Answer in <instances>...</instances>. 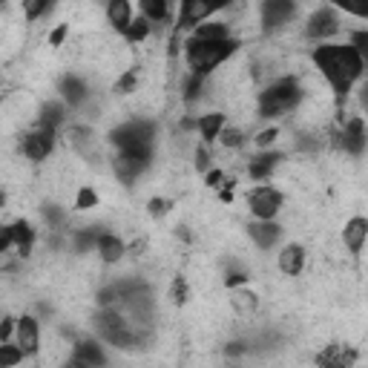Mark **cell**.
Returning a JSON list of instances; mask_svg holds the SVG:
<instances>
[{
  "label": "cell",
  "instance_id": "ab89813d",
  "mask_svg": "<svg viewBox=\"0 0 368 368\" xmlns=\"http://www.w3.org/2000/svg\"><path fill=\"white\" fill-rule=\"evenodd\" d=\"M167 210H170V201H167V199H153V201H150V216L159 219V216H164Z\"/></svg>",
  "mask_w": 368,
  "mask_h": 368
},
{
  "label": "cell",
  "instance_id": "9c48e42d",
  "mask_svg": "<svg viewBox=\"0 0 368 368\" xmlns=\"http://www.w3.org/2000/svg\"><path fill=\"white\" fill-rule=\"evenodd\" d=\"M52 144H55V132H49V130L29 132L23 138V156L32 159V162H43L52 153Z\"/></svg>",
  "mask_w": 368,
  "mask_h": 368
},
{
  "label": "cell",
  "instance_id": "ba28073f",
  "mask_svg": "<svg viewBox=\"0 0 368 368\" xmlns=\"http://www.w3.org/2000/svg\"><path fill=\"white\" fill-rule=\"evenodd\" d=\"M293 12H297V6H293L290 0H265L262 4V23L270 32V29L288 23L293 18Z\"/></svg>",
  "mask_w": 368,
  "mask_h": 368
},
{
  "label": "cell",
  "instance_id": "60d3db41",
  "mask_svg": "<svg viewBox=\"0 0 368 368\" xmlns=\"http://www.w3.org/2000/svg\"><path fill=\"white\" fill-rule=\"evenodd\" d=\"M248 282V273L245 270H231L228 276H225V285L228 288H236V285H245Z\"/></svg>",
  "mask_w": 368,
  "mask_h": 368
},
{
  "label": "cell",
  "instance_id": "8fae6325",
  "mask_svg": "<svg viewBox=\"0 0 368 368\" xmlns=\"http://www.w3.org/2000/svg\"><path fill=\"white\" fill-rule=\"evenodd\" d=\"M340 138H342L340 144L351 156H362V150H365V124H362V118H351Z\"/></svg>",
  "mask_w": 368,
  "mask_h": 368
},
{
  "label": "cell",
  "instance_id": "4dcf8cb0",
  "mask_svg": "<svg viewBox=\"0 0 368 368\" xmlns=\"http://www.w3.org/2000/svg\"><path fill=\"white\" fill-rule=\"evenodd\" d=\"M135 84H138V69H130V72H124V75L118 78L115 90L127 95V93H132V90H135Z\"/></svg>",
  "mask_w": 368,
  "mask_h": 368
},
{
  "label": "cell",
  "instance_id": "52a82bcc",
  "mask_svg": "<svg viewBox=\"0 0 368 368\" xmlns=\"http://www.w3.org/2000/svg\"><path fill=\"white\" fill-rule=\"evenodd\" d=\"M337 29H340V18H337V12H334L331 6L317 9V12L311 15V21H308V38H314V41H325V38H331Z\"/></svg>",
  "mask_w": 368,
  "mask_h": 368
},
{
  "label": "cell",
  "instance_id": "3957f363",
  "mask_svg": "<svg viewBox=\"0 0 368 368\" xmlns=\"http://www.w3.org/2000/svg\"><path fill=\"white\" fill-rule=\"evenodd\" d=\"M112 144L118 147L121 156L150 162V156H153V124L150 121H130V124H124L112 132Z\"/></svg>",
  "mask_w": 368,
  "mask_h": 368
},
{
  "label": "cell",
  "instance_id": "c3c4849f",
  "mask_svg": "<svg viewBox=\"0 0 368 368\" xmlns=\"http://www.w3.org/2000/svg\"><path fill=\"white\" fill-rule=\"evenodd\" d=\"M4 201H6V196H4V190H0V207H4Z\"/></svg>",
  "mask_w": 368,
  "mask_h": 368
},
{
  "label": "cell",
  "instance_id": "6da1fadb",
  "mask_svg": "<svg viewBox=\"0 0 368 368\" xmlns=\"http://www.w3.org/2000/svg\"><path fill=\"white\" fill-rule=\"evenodd\" d=\"M314 63L322 75L328 78L331 90L337 93V101H345L351 87L362 78L365 61L359 52H354L348 43H322L314 49Z\"/></svg>",
  "mask_w": 368,
  "mask_h": 368
},
{
  "label": "cell",
  "instance_id": "bcb514c9",
  "mask_svg": "<svg viewBox=\"0 0 368 368\" xmlns=\"http://www.w3.org/2000/svg\"><path fill=\"white\" fill-rule=\"evenodd\" d=\"M219 182H222V173L210 170V173H207V187H219Z\"/></svg>",
  "mask_w": 368,
  "mask_h": 368
},
{
  "label": "cell",
  "instance_id": "4316f807",
  "mask_svg": "<svg viewBox=\"0 0 368 368\" xmlns=\"http://www.w3.org/2000/svg\"><path fill=\"white\" fill-rule=\"evenodd\" d=\"M63 121V107L61 104H46L43 107V115H41V130H49L55 132V127Z\"/></svg>",
  "mask_w": 368,
  "mask_h": 368
},
{
  "label": "cell",
  "instance_id": "e0dca14e",
  "mask_svg": "<svg viewBox=\"0 0 368 368\" xmlns=\"http://www.w3.org/2000/svg\"><path fill=\"white\" fill-rule=\"evenodd\" d=\"M279 236H282V231H279V225H273V222H256V225H251V239H253L262 251L273 248Z\"/></svg>",
  "mask_w": 368,
  "mask_h": 368
},
{
  "label": "cell",
  "instance_id": "d4e9b609",
  "mask_svg": "<svg viewBox=\"0 0 368 368\" xmlns=\"http://www.w3.org/2000/svg\"><path fill=\"white\" fill-rule=\"evenodd\" d=\"M141 12H144V21H164L170 6L164 0H141Z\"/></svg>",
  "mask_w": 368,
  "mask_h": 368
},
{
  "label": "cell",
  "instance_id": "ffe728a7",
  "mask_svg": "<svg viewBox=\"0 0 368 368\" xmlns=\"http://www.w3.org/2000/svg\"><path fill=\"white\" fill-rule=\"evenodd\" d=\"M98 253H101V259L104 262H118L124 253H127V248H124V242L118 239V236H112V233H101V239H98Z\"/></svg>",
  "mask_w": 368,
  "mask_h": 368
},
{
  "label": "cell",
  "instance_id": "74e56055",
  "mask_svg": "<svg viewBox=\"0 0 368 368\" xmlns=\"http://www.w3.org/2000/svg\"><path fill=\"white\" fill-rule=\"evenodd\" d=\"M276 138H279V130L270 127V130H262V132L256 135V144H259V147H268V144H273Z\"/></svg>",
  "mask_w": 368,
  "mask_h": 368
},
{
  "label": "cell",
  "instance_id": "f6af8a7d",
  "mask_svg": "<svg viewBox=\"0 0 368 368\" xmlns=\"http://www.w3.org/2000/svg\"><path fill=\"white\" fill-rule=\"evenodd\" d=\"M225 354H228V357H236V354H245V345H242V342H231V345L225 348Z\"/></svg>",
  "mask_w": 368,
  "mask_h": 368
},
{
  "label": "cell",
  "instance_id": "8d00e7d4",
  "mask_svg": "<svg viewBox=\"0 0 368 368\" xmlns=\"http://www.w3.org/2000/svg\"><path fill=\"white\" fill-rule=\"evenodd\" d=\"M207 167H210V150H207V144H201L196 150V170L207 173Z\"/></svg>",
  "mask_w": 368,
  "mask_h": 368
},
{
  "label": "cell",
  "instance_id": "2e32d148",
  "mask_svg": "<svg viewBox=\"0 0 368 368\" xmlns=\"http://www.w3.org/2000/svg\"><path fill=\"white\" fill-rule=\"evenodd\" d=\"M147 164L150 162H144V159H130V156H118L115 159V176L124 182V184H130V182H135L144 170H147Z\"/></svg>",
  "mask_w": 368,
  "mask_h": 368
},
{
  "label": "cell",
  "instance_id": "9a60e30c",
  "mask_svg": "<svg viewBox=\"0 0 368 368\" xmlns=\"http://www.w3.org/2000/svg\"><path fill=\"white\" fill-rule=\"evenodd\" d=\"M345 245H348V251L351 253H359L362 251V245H365V236H368V222L365 219H351V222L345 225Z\"/></svg>",
  "mask_w": 368,
  "mask_h": 368
},
{
  "label": "cell",
  "instance_id": "d590c367",
  "mask_svg": "<svg viewBox=\"0 0 368 368\" xmlns=\"http://www.w3.org/2000/svg\"><path fill=\"white\" fill-rule=\"evenodd\" d=\"M354 52H359V55H365L368 52V32H354V38H351V43H348Z\"/></svg>",
  "mask_w": 368,
  "mask_h": 368
},
{
  "label": "cell",
  "instance_id": "7bdbcfd3",
  "mask_svg": "<svg viewBox=\"0 0 368 368\" xmlns=\"http://www.w3.org/2000/svg\"><path fill=\"white\" fill-rule=\"evenodd\" d=\"M12 248V231L9 228H0V253H6Z\"/></svg>",
  "mask_w": 368,
  "mask_h": 368
},
{
  "label": "cell",
  "instance_id": "f35d334b",
  "mask_svg": "<svg viewBox=\"0 0 368 368\" xmlns=\"http://www.w3.org/2000/svg\"><path fill=\"white\" fill-rule=\"evenodd\" d=\"M236 308H245V311H253L256 308V297H251V293H239V297L233 300Z\"/></svg>",
  "mask_w": 368,
  "mask_h": 368
},
{
  "label": "cell",
  "instance_id": "5bb4252c",
  "mask_svg": "<svg viewBox=\"0 0 368 368\" xmlns=\"http://www.w3.org/2000/svg\"><path fill=\"white\" fill-rule=\"evenodd\" d=\"M75 359L84 362V365H90V368H104L107 365V357H104L101 345L93 342V340H81L75 345Z\"/></svg>",
  "mask_w": 368,
  "mask_h": 368
},
{
  "label": "cell",
  "instance_id": "83f0119b",
  "mask_svg": "<svg viewBox=\"0 0 368 368\" xmlns=\"http://www.w3.org/2000/svg\"><path fill=\"white\" fill-rule=\"evenodd\" d=\"M23 359V351L18 345H0V368H15Z\"/></svg>",
  "mask_w": 368,
  "mask_h": 368
},
{
  "label": "cell",
  "instance_id": "7c38bea8",
  "mask_svg": "<svg viewBox=\"0 0 368 368\" xmlns=\"http://www.w3.org/2000/svg\"><path fill=\"white\" fill-rule=\"evenodd\" d=\"M354 359H357V351H354V348L328 345V348L317 357V365H320V368H351Z\"/></svg>",
  "mask_w": 368,
  "mask_h": 368
},
{
  "label": "cell",
  "instance_id": "e575fe53",
  "mask_svg": "<svg viewBox=\"0 0 368 368\" xmlns=\"http://www.w3.org/2000/svg\"><path fill=\"white\" fill-rule=\"evenodd\" d=\"M49 9H52V4H46V0H38V4H26V6H23V12H26V18H29V21H35V18L46 15Z\"/></svg>",
  "mask_w": 368,
  "mask_h": 368
},
{
  "label": "cell",
  "instance_id": "603a6c76",
  "mask_svg": "<svg viewBox=\"0 0 368 368\" xmlns=\"http://www.w3.org/2000/svg\"><path fill=\"white\" fill-rule=\"evenodd\" d=\"M193 38L196 41H228L231 29H228V23H199Z\"/></svg>",
  "mask_w": 368,
  "mask_h": 368
},
{
  "label": "cell",
  "instance_id": "7402d4cb",
  "mask_svg": "<svg viewBox=\"0 0 368 368\" xmlns=\"http://www.w3.org/2000/svg\"><path fill=\"white\" fill-rule=\"evenodd\" d=\"M279 162H282V156H279V153H265V156H256V159L251 162L248 173H251V179L262 182V179H268V176L276 170V164H279Z\"/></svg>",
  "mask_w": 368,
  "mask_h": 368
},
{
  "label": "cell",
  "instance_id": "277c9868",
  "mask_svg": "<svg viewBox=\"0 0 368 368\" xmlns=\"http://www.w3.org/2000/svg\"><path fill=\"white\" fill-rule=\"evenodd\" d=\"M303 98V90L293 78H285V81H276L270 84L262 95H259V118H276L279 112L297 107Z\"/></svg>",
  "mask_w": 368,
  "mask_h": 368
},
{
  "label": "cell",
  "instance_id": "ac0fdd59",
  "mask_svg": "<svg viewBox=\"0 0 368 368\" xmlns=\"http://www.w3.org/2000/svg\"><path fill=\"white\" fill-rule=\"evenodd\" d=\"M107 18L115 26V32H124L132 23V6L127 4V0H112V4L107 6Z\"/></svg>",
  "mask_w": 368,
  "mask_h": 368
},
{
  "label": "cell",
  "instance_id": "30bf717a",
  "mask_svg": "<svg viewBox=\"0 0 368 368\" xmlns=\"http://www.w3.org/2000/svg\"><path fill=\"white\" fill-rule=\"evenodd\" d=\"M15 328H18V348L23 351V357L38 354V345H41V328H38V320H35V317H21Z\"/></svg>",
  "mask_w": 368,
  "mask_h": 368
},
{
  "label": "cell",
  "instance_id": "ee69618b",
  "mask_svg": "<svg viewBox=\"0 0 368 368\" xmlns=\"http://www.w3.org/2000/svg\"><path fill=\"white\" fill-rule=\"evenodd\" d=\"M66 32H69V26H66V23H63V26H58V29L49 35V43H52V46H61V43H63V38H66Z\"/></svg>",
  "mask_w": 368,
  "mask_h": 368
},
{
  "label": "cell",
  "instance_id": "7a4b0ae2",
  "mask_svg": "<svg viewBox=\"0 0 368 368\" xmlns=\"http://www.w3.org/2000/svg\"><path fill=\"white\" fill-rule=\"evenodd\" d=\"M236 49H239V43L233 38H228V41H196V38H190L187 41V63L193 69V75L204 78L207 72H213L222 61H228Z\"/></svg>",
  "mask_w": 368,
  "mask_h": 368
},
{
  "label": "cell",
  "instance_id": "b9f144b4",
  "mask_svg": "<svg viewBox=\"0 0 368 368\" xmlns=\"http://www.w3.org/2000/svg\"><path fill=\"white\" fill-rule=\"evenodd\" d=\"M15 322H18V320H12V317L0 320V342H6V340L12 337V331H15Z\"/></svg>",
  "mask_w": 368,
  "mask_h": 368
},
{
  "label": "cell",
  "instance_id": "5b68a950",
  "mask_svg": "<svg viewBox=\"0 0 368 368\" xmlns=\"http://www.w3.org/2000/svg\"><path fill=\"white\" fill-rule=\"evenodd\" d=\"M248 204H251L253 216H259L262 222H270V219L282 210V193L276 187H256L248 193Z\"/></svg>",
  "mask_w": 368,
  "mask_h": 368
},
{
  "label": "cell",
  "instance_id": "d6a6232c",
  "mask_svg": "<svg viewBox=\"0 0 368 368\" xmlns=\"http://www.w3.org/2000/svg\"><path fill=\"white\" fill-rule=\"evenodd\" d=\"M201 87H204V78H199V75H193V72H190V78L184 81V98H187V101H193V98H199V93H201Z\"/></svg>",
  "mask_w": 368,
  "mask_h": 368
},
{
  "label": "cell",
  "instance_id": "4fadbf2b",
  "mask_svg": "<svg viewBox=\"0 0 368 368\" xmlns=\"http://www.w3.org/2000/svg\"><path fill=\"white\" fill-rule=\"evenodd\" d=\"M305 268V251L300 245H288L279 253V270L288 276H300V270Z\"/></svg>",
  "mask_w": 368,
  "mask_h": 368
},
{
  "label": "cell",
  "instance_id": "1f68e13d",
  "mask_svg": "<svg viewBox=\"0 0 368 368\" xmlns=\"http://www.w3.org/2000/svg\"><path fill=\"white\" fill-rule=\"evenodd\" d=\"M187 293H190V288H187L184 276H176V279H173V303H176V305H184V303H187Z\"/></svg>",
  "mask_w": 368,
  "mask_h": 368
},
{
  "label": "cell",
  "instance_id": "cb8c5ba5",
  "mask_svg": "<svg viewBox=\"0 0 368 368\" xmlns=\"http://www.w3.org/2000/svg\"><path fill=\"white\" fill-rule=\"evenodd\" d=\"M61 93H63V98L75 107V104H81L84 98H87V87H84V81H78V78H63L61 81Z\"/></svg>",
  "mask_w": 368,
  "mask_h": 368
},
{
  "label": "cell",
  "instance_id": "44dd1931",
  "mask_svg": "<svg viewBox=\"0 0 368 368\" xmlns=\"http://www.w3.org/2000/svg\"><path fill=\"white\" fill-rule=\"evenodd\" d=\"M196 127H199L201 138L210 144V141L219 138V132L225 130V115H222V112H207V115H201V118L196 121Z\"/></svg>",
  "mask_w": 368,
  "mask_h": 368
},
{
  "label": "cell",
  "instance_id": "f546056e",
  "mask_svg": "<svg viewBox=\"0 0 368 368\" xmlns=\"http://www.w3.org/2000/svg\"><path fill=\"white\" fill-rule=\"evenodd\" d=\"M95 204H98V193L93 187H81L78 190V199H75V207L78 210H93Z\"/></svg>",
  "mask_w": 368,
  "mask_h": 368
},
{
  "label": "cell",
  "instance_id": "484cf974",
  "mask_svg": "<svg viewBox=\"0 0 368 368\" xmlns=\"http://www.w3.org/2000/svg\"><path fill=\"white\" fill-rule=\"evenodd\" d=\"M121 35H124L130 43H141L147 35H150V21H144V18H138V21H135V18H132V23H130Z\"/></svg>",
  "mask_w": 368,
  "mask_h": 368
},
{
  "label": "cell",
  "instance_id": "836d02e7",
  "mask_svg": "<svg viewBox=\"0 0 368 368\" xmlns=\"http://www.w3.org/2000/svg\"><path fill=\"white\" fill-rule=\"evenodd\" d=\"M219 135H222V144L225 147H242V141H245L242 130H236V127H228V130H222Z\"/></svg>",
  "mask_w": 368,
  "mask_h": 368
},
{
  "label": "cell",
  "instance_id": "d6986e66",
  "mask_svg": "<svg viewBox=\"0 0 368 368\" xmlns=\"http://www.w3.org/2000/svg\"><path fill=\"white\" fill-rule=\"evenodd\" d=\"M9 231H12V245L18 248V253H21V256H29L32 242H35L32 225H29V222H15V225H9Z\"/></svg>",
  "mask_w": 368,
  "mask_h": 368
},
{
  "label": "cell",
  "instance_id": "f1b7e54d",
  "mask_svg": "<svg viewBox=\"0 0 368 368\" xmlns=\"http://www.w3.org/2000/svg\"><path fill=\"white\" fill-rule=\"evenodd\" d=\"M98 239H101V231H98V228L78 231V233H75V248H78V251H87V248L98 245Z\"/></svg>",
  "mask_w": 368,
  "mask_h": 368
},
{
  "label": "cell",
  "instance_id": "8992f818",
  "mask_svg": "<svg viewBox=\"0 0 368 368\" xmlns=\"http://www.w3.org/2000/svg\"><path fill=\"white\" fill-rule=\"evenodd\" d=\"M216 9H222V4H201V0H184V4H182V12H179V29L204 23Z\"/></svg>",
  "mask_w": 368,
  "mask_h": 368
},
{
  "label": "cell",
  "instance_id": "7dc6e473",
  "mask_svg": "<svg viewBox=\"0 0 368 368\" xmlns=\"http://www.w3.org/2000/svg\"><path fill=\"white\" fill-rule=\"evenodd\" d=\"M63 368H90V365H84V362H78V359H69Z\"/></svg>",
  "mask_w": 368,
  "mask_h": 368
}]
</instances>
